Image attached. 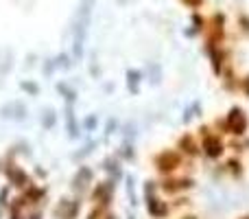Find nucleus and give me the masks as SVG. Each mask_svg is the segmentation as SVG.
Listing matches in <instances>:
<instances>
[{"label": "nucleus", "instance_id": "1", "mask_svg": "<svg viewBox=\"0 0 249 219\" xmlns=\"http://www.w3.org/2000/svg\"><path fill=\"white\" fill-rule=\"evenodd\" d=\"M92 9H94V0H79L77 16H74L72 24V60L81 61L83 53H86V40L88 31H90L92 22Z\"/></svg>", "mask_w": 249, "mask_h": 219}, {"label": "nucleus", "instance_id": "2", "mask_svg": "<svg viewBox=\"0 0 249 219\" xmlns=\"http://www.w3.org/2000/svg\"><path fill=\"white\" fill-rule=\"evenodd\" d=\"M186 167H193V162H188L175 147H162L151 156V169L155 171L158 178L175 176V173L184 171Z\"/></svg>", "mask_w": 249, "mask_h": 219}, {"label": "nucleus", "instance_id": "3", "mask_svg": "<svg viewBox=\"0 0 249 219\" xmlns=\"http://www.w3.org/2000/svg\"><path fill=\"white\" fill-rule=\"evenodd\" d=\"M195 134H197L199 142H201V158L210 160V162L223 160L225 151H228V142H225V138L221 134H216L212 129L210 123H201L195 129Z\"/></svg>", "mask_w": 249, "mask_h": 219}, {"label": "nucleus", "instance_id": "4", "mask_svg": "<svg viewBox=\"0 0 249 219\" xmlns=\"http://www.w3.org/2000/svg\"><path fill=\"white\" fill-rule=\"evenodd\" d=\"M158 186L164 198L173 199V198H179V195L193 193L197 189V180L193 176H188V173H175V176H168V178H160Z\"/></svg>", "mask_w": 249, "mask_h": 219}, {"label": "nucleus", "instance_id": "5", "mask_svg": "<svg viewBox=\"0 0 249 219\" xmlns=\"http://www.w3.org/2000/svg\"><path fill=\"white\" fill-rule=\"evenodd\" d=\"M116 186L118 182H114L112 178H103L96 180L94 186L88 193V202L90 206H101V208H114V199H116Z\"/></svg>", "mask_w": 249, "mask_h": 219}, {"label": "nucleus", "instance_id": "6", "mask_svg": "<svg viewBox=\"0 0 249 219\" xmlns=\"http://www.w3.org/2000/svg\"><path fill=\"white\" fill-rule=\"evenodd\" d=\"M2 178L7 180V184L11 186V191H18V193H22V191L29 189L33 182H37V180L33 178V173L26 171V169L22 167L18 160H9V158H4Z\"/></svg>", "mask_w": 249, "mask_h": 219}, {"label": "nucleus", "instance_id": "7", "mask_svg": "<svg viewBox=\"0 0 249 219\" xmlns=\"http://www.w3.org/2000/svg\"><path fill=\"white\" fill-rule=\"evenodd\" d=\"M96 182V171L94 167H90V164L81 162L77 169H74L72 178H70V193L77 195V198H88V193H90V189L94 186Z\"/></svg>", "mask_w": 249, "mask_h": 219}, {"label": "nucleus", "instance_id": "8", "mask_svg": "<svg viewBox=\"0 0 249 219\" xmlns=\"http://www.w3.org/2000/svg\"><path fill=\"white\" fill-rule=\"evenodd\" d=\"M83 204H86V199L83 198H77V195H61L59 199L55 202V206H53L51 215L53 219H79L83 211Z\"/></svg>", "mask_w": 249, "mask_h": 219}, {"label": "nucleus", "instance_id": "9", "mask_svg": "<svg viewBox=\"0 0 249 219\" xmlns=\"http://www.w3.org/2000/svg\"><path fill=\"white\" fill-rule=\"evenodd\" d=\"M225 120V134L234 138H245L247 129H249V116L241 105H232L228 110V114L223 116Z\"/></svg>", "mask_w": 249, "mask_h": 219}, {"label": "nucleus", "instance_id": "10", "mask_svg": "<svg viewBox=\"0 0 249 219\" xmlns=\"http://www.w3.org/2000/svg\"><path fill=\"white\" fill-rule=\"evenodd\" d=\"M142 202H144V211L151 219H168L175 213L171 206V199H166L162 193L142 195Z\"/></svg>", "mask_w": 249, "mask_h": 219}, {"label": "nucleus", "instance_id": "11", "mask_svg": "<svg viewBox=\"0 0 249 219\" xmlns=\"http://www.w3.org/2000/svg\"><path fill=\"white\" fill-rule=\"evenodd\" d=\"M175 149L179 151L188 162H195V160L201 158V142H199L195 132H181L175 140Z\"/></svg>", "mask_w": 249, "mask_h": 219}, {"label": "nucleus", "instance_id": "12", "mask_svg": "<svg viewBox=\"0 0 249 219\" xmlns=\"http://www.w3.org/2000/svg\"><path fill=\"white\" fill-rule=\"evenodd\" d=\"M18 198L24 204L26 211H31V208H44L46 206V199H48V186L39 184V182H33L29 189L18 193Z\"/></svg>", "mask_w": 249, "mask_h": 219}, {"label": "nucleus", "instance_id": "13", "mask_svg": "<svg viewBox=\"0 0 249 219\" xmlns=\"http://www.w3.org/2000/svg\"><path fill=\"white\" fill-rule=\"evenodd\" d=\"M203 35H206V44H210V46H223V40H225V16L223 13H212L206 24Z\"/></svg>", "mask_w": 249, "mask_h": 219}, {"label": "nucleus", "instance_id": "14", "mask_svg": "<svg viewBox=\"0 0 249 219\" xmlns=\"http://www.w3.org/2000/svg\"><path fill=\"white\" fill-rule=\"evenodd\" d=\"M0 119L11 120V123H24L29 119V105L22 99H11L0 105Z\"/></svg>", "mask_w": 249, "mask_h": 219}, {"label": "nucleus", "instance_id": "15", "mask_svg": "<svg viewBox=\"0 0 249 219\" xmlns=\"http://www.w3.org/2000/svg\"><path fill=\"white\" fill-rule=\"evenodd\" d=\"M203 53H206L208 61H210V68L214 73V77H221L223 68L230 64L228 53L223 51V46H210V44H203Z\"/></svg>", "mask_w": 249, "mask_h": 219}, {"label": "nucleus", "instance_id": "16", "mask_svg": "<svg viewBox=\"0 0 249 219\" xmlns=\"http://www.w3.org/2000/svg\"><path fill=\"white\" fill-rule=\"evenodd\" d=\"M123 160L118 158L116 154H107L103 160H101L99 169L105 173V178H112L114 182H121L124 180V167H123Z\"/></svg>", "mask_w": 249, "mask_h": 219}, {"label": "nucleus", "instance_id": "17", "mask_svg": "<svg viewBox=\"0 0 249 219\" xmlns=\"http://www.w3.org/2000/svg\"><path fill=\"white\" fill-rule=\"evenodd\" d=\"M64 127L70 140H79L81 138V120L77 116V105H64Z\"/></svg>", "mask_w": 249, "mask_h": 219}, {"label": "nucleus", "instance_id": "18", "mask_svg": "<svg viewBox=\"0 0 249 219\" xmlns=\"http://www.w3.org/2000/svg\"><path fill=\"white\" fill-rule=\"evenodd\" d=\"M142 81H144V73H142L140 68H127V73H124V83H127L129 95H133V97L140 95Z\"/></svg>", "mask_w": 249, "mask_h": 219}, {"label": "nucleus", "instance_id": "19", "mask_svg": "<svg viewBox=\"0 0 249 219\" xmlns=\"http://www.w3.org/2000/svg\"><path fill=\"white\" fill-rule=\"evenodd\" d=\"M55 90H57V95L64 99V105H77V101H79V90L72 86V83H68V81H57L55 83Z\"/></svg>", "mask_w": 249, "mask_h": 219}, {"label": "nucleus", "instance_id": "20", "mask_svg": "<svg viewBox=\"0 0 249 219\" xmlns=\"http://www.w3.org/2000/svg\"><path fill=\"white\" fill-rule=\"evenodd\" d=\"M221 169H223L230 178H234V180H243V176H245V164H243V160L236 158V156L225 160V162L221 164Z\"/></svg>", "mask_w": 249, "mask_h": 219}, {"label": "nucleus", "instance_id": "21", "mask_svg": "<svg viewBox=\"0 0 249 219\" xmlns=\"http://www.w3.org/2000/svg\"><path fill=\"white\" fill-rule=\"evenodd\" d=\"M221 86H223V90L225 92H230V95H234V92L238 90V83H241V79L234 75V68H232V64H228L223 68V73H221Z\"/></svg>", "mask_w": 249, "mask_h": 219}, {"label": "nucleus", "instance_id": "22", "mask_svg": "<svg viewBox=\"0 0 249 219\" xmlns=\"http://www.w3.org/2000/svg\"><path fill=\"white\" fill-rule=\"evenodd\" d=\"M124 191H127L129 206L136 208L140 204V195H138V184H136V176L133 173H124Z\"/></svg>", "mask_w": 249, "mask_h": 219}, {"label": "nucleus", "instance_id": "23", "mask_svg": "<svg viewBox=\"0 0 249 219\" xmlns=\"http://www.w3.org/2000/svg\"><path fill=\"white\" fill-rule=\"evenodd\" d=\"M26 208L24 204L20 202V198L18 195H11V199H9V208H7V215L4 219H26Z\"/></svg>", "mask_w": 249, "mask_h": 219}, {"label": "nucleus", "instance_id": "24", "mask_svg": "<svg viewBox=\"0 0 249 219\" xmlns=\"http://www.w3.org/2000/svg\"><path fill=\"white\" fill-rule=\"evenodd\" d=\"M39 123H42V127L46 129V132L55 129V127H57V123H59V114H57V110L53 108V105H46V108H42V116H39Z\"/></svg>", "mask_w": 249, "mask_h": 219}, {"label": "nucleus", "instance_id": "25", "mask_svg": "<svg viewBox=\"0 0 249 219\" xmlns=\"http://www.w3.org/2000/svg\"><path fill=\"white\" fill-rule=\"evenodd\" d=\"M96 147H99V140H96V138H90V140H86V142L81 145V149H77V151L72 154V162H79V164H81L83 160L90 158V156L94 154Z\"/></svg>", "mask_w": 249, "mask_h": 219}, {"label": "nucleus", "instance_id": "26", "mask_svg": "<svg viewBox=\"0 0 249 219\" xmlns=\"http://www.w3.org/2000/svg\"><path fill=\"white\" fill-rule=\"evenodd\" d=\"M206 24H208L206 18H203L199 11H195V13H193V18H190V29H186V35H188V38L201 35L203 31H206Z\"/></svg>", "mask_w": 249, "mask_h": 219}, {"label": "nucleus", "instance_id": "27", "mask_svg": "<svg viewBox=\"0 0 249 219\" xmlns=\"http://www.w3.org/2000/svg\"><path fill=\"white\" fill-rule=\"evenodd\" d=\"M201 112H203V103H201V101H199V99L190 101V103L184 108V114H181V123H184V125H188L193 119H197V116H201Z\"/></svg>", "mask_w": 249, "mask_h": 219}, {"label": "nucleus", "instance_id": "28", "mask_svg": "<svg viewBox=\"0 0 249 219\" xmlns=\"http://www.w3.org/2000/svg\"><path fill=\"white\" fill-rule=\"evenodd\" d=\"M114 154H116L123 162H131V160H136V145H133L131 140H123L121 147H118Z\"/></svg>", "mask_w": 249, "mask_h": 219}, {"label": "nucleus", "instance_id": "29", "mask_svg": "<svg viewBox=\"0 0 249 219\" xmlns=\"http://www.w3.org/2000/svg\"><path fill=\"white\" fill-rule=\"evenodd\" d=\"M144 77H149V83H151V86H160V83H162V79H164V75H162V66H160L158 61H149Z\"/></svg>", "mask_w": 249, "mask_h": 219}, {"label": "nucleus", "instance_id": "30", "mask_svg": "<svg viewBox=\"0 0 249 219\" xmlns=\"http://www.w3.org/2000/svg\"><path fill=\"white\" fill-rule=\"evenodd\" d=\"M83 219H118L114 208H101V206H90Z\"/></svg>", "mask_w": 249, "mask_h": 219}, {"label": "nucleus", "instance_id": "31", "mask_svg": "<svg viewBox=\"0 0 249 219\" xmlns=\"http://www.w3.org/2000/svg\"><path fill=\"white\" fill-rule=\"evenodd\" d=\"M121 132V120L116 119V116H109L107 120H105V129H103V140H107V138H112L114 134Z\"/></svg>", "mask_w": 249, "mask_h": 219}, {"label": "nucleus", "instance_id": "32", "mask_svg": "<svg viewBox=\"0 0 249 219\" xmlns=\"http://www.w3.org/2000/svg\"><path fill=\"white\" fill-rule=\"evenodd\" d=\"M13 68V53L11 51H2V57H0V79L7 77Z\"/></svg>", "mask_w": 249, "mask_h": 219}, {"label": "nucleus", "instance_id": "33", "mask_svg": "<svg viewBox=\"0 0 249 219\" xmlns=\"http://www.w3.org/2000/svg\"><path fill=\"white\" fill-rule=\"evenodd\" d=\"M96 127H99V116H96L94 112H92V114H86V116H83V120H81V132L94 134Z\"/></svg>", "mask_w": 249, "mask_h": 219}, {"label": "nucleus", "instance_id": "34", "mask_svg": "<svg viewBox=\"0 0 249 219\" xmlns=\"http://www.w3.org/2000/svg\"><path fill=\"white\" fill-rule=\"evenodd\" d=\"M20 90L26 92V97H39L42 88H39V83L33 81V79H22V81H20Z\"/></svg>", "mask_w": 249, "mask_h": 219}, {"label": "nucleus", "instance_id": "35", "mask_svg": "<svg viewBox=\"0 0 249 219\" xmlns=\"http://www.w3.org/2000/svg\"><path fill=\"white\" fill-rule=\"evenodd\" d=\"M9 199H11V186L9 184L0 186V219H4V215H7Z\"/></svg>", "mask_w": 249, "mask_h": 219}, {"label": "nucleus", "instance_id": "36", "mask_svg": "<svg viewBox=\"0 0 249 219\" xmlns=\"http://www.w3.org/2000/svg\"><path fill=\"white\" fill-rule=\"evenodd\" d=\"M55 60V66H57V70H70L74 66V60H72V55H68V53H59V55H55L53 57Z\"/></svg>", "mask_w": 249, "mask_h": 219}, {"label": "nucleus", "instance_id": "37", "mask_svg": "<svg viewBox=\"0 0 249 219\" xmlns=\"http://www.w3.org/2000/svg\"><path fill=\"white\" fill-rule=\"evenodd\" d=\"M121 132H123V140H131L133 142V140H136V136H138V127H136V123H133V120H127Z\"/></svg>", "mask_w": 249, "mask_h": 219}, {"label": "nucleus", "instance_id": "38", "mask_svg": "<svg viewBox=\"0 0 249 219\" xmlns=\"http://www.w3.org/2000/svg\"><path fill=\"white\" fill-rule=\"evenodd\" d=\"M171 206H173V211H179V208H188V206H193V199H190L188 195H179V198H173V199H171Z\"/></svg>", "mask_w": 249, "mask_h": 219}, {"label": "nucleus", "instance_id": "39", "mask_svg": "<svg viewBox=\"0 0 249 219\" xmlns=\"http://www.w3.org/2000/svg\"><path fill=\"white\" fill-rule=\"evenodd\" d=\"M55 70H57V66H55V60H53V57L44 60V64H42V73H44V77H53V75H55Z\"/></svg>", "mask_w": 249, "mask_h": 219}, {"label": "nucleus", "instance_id": "40", "mask_svg": "<svg viewBox=\"0 0 249 219\" xmlns=\"http://www.w3.org/2000/svg\"><path fill=\"white\" fill-rule=\"evenodd\" d=\"M179 2L184 4V7L195 9V11H197V9H201V7H203V2H206V0H179Z\"/></svg>", "mask_w": 249, "mask_h": 219}, {"label": "nucleus", "instance_id": "41", "mask_svg": "<svg viewBox=\"0 0 249 219\" xmlns=\"http://www.w3.org/2000/svg\"><path fill=\"white\" fill-rule=\"evenodd\" d=\"M238 90L245 95V99H249V75H245V77L241 79V83H238Z\"/></svg>", "mask_w": 249, "mask_h": 219}, {"label": "nucleus", "instance_id": "42", "mask_svg": "<svg viewBox=\"0 0 249 219\" xmlns=\"http://www.w3.org/2000/svg\"><path fill=\"white\" fill-rule=\"evenodd\" d=\"M44 208H31L29 213H26V219H44Z\"/></svg>", "mask_w": 249, "mask_h": 219}, {"label": "nucleus", "instance_id": "43", "mask_svg": "<svg viewBox=\"0 0 249 219\" xmlns=\"http://www.w3.org/2000/svg\"><path fill=\"white\" fill-rule=\"evenodd\" d=\"M35 178H39V180H46V178H48V171H46V169H35Z\"/></svg>", "mask_w": 249, "mask_h": 219}, {"label": "nucleus", "instance_id": "44", "mask_svg": "<svg viewBox=\"0 0 249 219\" xmlns=\"http://www.w3.org/2000/svg\"><path fill=\"white\" fill-rule=\"evenodd\" d=\"M177 219H201V217L195 215V213H181V215L177 217Z\"/></svg>", "mask_w": 249, "mask_h": 219}, {"label": "nucleus", "instance_id": "45", "mask_svg": "<svg viewBox=\"0 0 249 219\" xmlns=\"http://www.w3.org/2000/svg\"><path fill=\"white\" fill-rule=\"evenodd\" d=\"M2 171H4V156H0V178H2Z\"/></svg>", "mask_w": 249, "mask_h": 219}, {"label": "nucleus", "instance_id": "46", "mask_svg": "<svg viewBox=\"0 0 249 219\" xmlns=\"http://www.w3.org/2000/svg\"><path fill=\"white\" fill-rule=\"evenodd\" d=\"M116 2H118V4H121V7H124V4H127V2H129V0H116Z\"/></svg>", "mask_w": 249, "mask_h": 219}, {"label": "nucleus", "instance_id": "47", "mask_svg": "<svg viewBox=\"0 0 249 219\" xmlns=\"http://www.w3.org/2000/svg\"><path fill=\"white\" fill-rule=\"evenodd\" d=\"M236 219H249V215H241V217H236Z\"/></svg>", "mask_w": 249, "mask_h": 219}, {"label": "nucleus", "instance_id": "48", "mask_svg": "<svg viewBox=\"0 0 249 219\" xmlns=\"http://www.w3.org/2000/svg\"><path fill=\"white\" fill-rule=\"evenodd\" d=\"M0 57H2V48H0Z\"/></svg>", "mask_w": 249, "mask_h": 219}]
</instances>
